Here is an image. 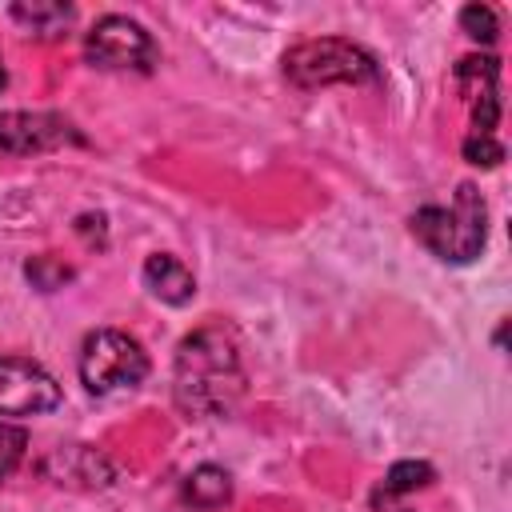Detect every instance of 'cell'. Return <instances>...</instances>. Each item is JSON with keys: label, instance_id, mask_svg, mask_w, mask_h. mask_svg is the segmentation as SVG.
<instances>
[{"label": "cell", "instance_id": "6da1fadb", "mask_svg": "<svg viewBox=\"0 0 512 512\" xmlns=\"http://www.w3.org/2000/svg\"><path fill=\"white\" fill-rule=\"evenodd\" d=\"M172 396L188 416H224L244 396V364L224 328H200L180 340Z\"/></svg>", "mask_w": 512, "mask_h": 512}, {"label": "cell", "instance_id": "7a4b0ae2", "mask_svg": "<svg viewBox=\"0 0 512 512\" xmlns=\"http://www.w3.org/2000/svg\"><path fill=\"white\" fill-rule=\"evenodd\" d=\"M412 232L440 260H452V264L476 260L480 248H484V236H488V212H484L480 192L472 184H460L448 208L444 204H424L412 216Z\"/></svg>", "mask_w": 512, "mask_h": 512}, {"label": "cell", "instance_id": "3957f363", "mask_svg": "<svg viewBox=\"0 0 512 512\" xmlns=\"http://www.w3.org/2000/svg\"><path fill=\"white\" fill-rule=\"evenodd\" d=\"M284 76L296 88H324V84H372L380 76L376 60L340 36L304 40L284 56Z\"/></svg>", "mask_w": 512, "mask_h": 512}, {"label": "cell", "instance_id": "277c9868", "mask_svg": "<svg viewBox=\"0 0 512 512\" xmlns=\"http://www.w3.org/2000/svg\"><path fill=\"white\" fill-rule=\"evenodd\" d=\"M148 376V356L140 340L116 328H100L80 348V380L92 396H108L120 388H136Z\"/></svg>", "mask_w": 512, "mask_h": 512}, {"label": "cell", "instance_id": "5b68a950", "mask_svg": "<svg viewBox=\"0 0 512 512\" xmlns=\"http://www.w3.org/2000/svg\"><path fill=\"white\" fill-rule=\"evenodd\" d=\"M84 56L96 64V68H136V72H148L152 60H156V44L152 36L128 20V16H100L88 36H84Z\"/></svg>", "mask_w": 512, "mask_h": 512}, {"label": "cell", "instance_id": "8992f818", "mask_svg": "<svg viewBox=\"0 0 512 512\" xmlns=\"http://www.w3.org/2000/svg\"><path fill=\"white\" fill-rule=\"evenodd\" d=\"M60 404V384L24 356H0V416H40Z\"/></svg>", "mask_w": 512, "mask_h": 512}, {"label": "cell", "instance_id": "52a82bcc", "mask_svg": "<svg viewBox=\"0 0 512 512\" xmlns=\"http://www.w3.org/2000/svg\"><path fill=\"white\" fill-rule=\"evenodd\" d=\"M60 144H80V132L60 112H0V156H32Z\"/></svg>", "mask_w": 512, "mask_h": 512}, {"label": "cell", "instance_id": "ba28073f", "mask_svg": "<svg viewBox=\"0 0 512 512\" xmlns=\"http://www.w3.org/2000/svg\"><path fill=\"white\" fill-rule=\"evenodd\" d=\"M496 80H500V60L496 56H464L456 64V84H460V92H464V100L472 108L476 136H492V128L500 120V96H496L500 88H496Z\"/></svg>", "mask_w": 512, "mask_h": 512}, {"label": "cell", "instance_id": "9c48e42d", "mask_svg": "<svg viewBox=\"0 0 512 512\" xmlns=\"http://www.w3.org/2000/svg\"><path fill=\"white\" fill-rule=\"evenodd\" d=\"M144 284H148V292L160 296L164 304H188V300L196 296L192 272H188L176 256H168V252H156V256L144 260Z\"/></svg>", "mask_w": 512, "mask_h": 512}, {"label": "cell", "instance_id": "30bf717a", "mask_svg": "<svg viewBox=\"0 0 512 512\" xmlns=\"http://www.w3.org/2000/svg\"><path fill=\"white\" fill-rule=\"evenodd\" d=\"M12 20L28 28V36L56 40L72 24V4L60 0H32V4H12Z\"/></svg>", "mask_w": 512, "mask_h": 512}, {"label": "cell", "instance_id": "8fae6325", "mask_svg": "<svg viewBox=\"0 0 512 512\" xmlns=\"http://www.w3.org/2000/svg\"><path fill=\"white\" fill-rule=\"evenodd\" d=\"M184 500H188L192 508H204V512L224 508V504L232 500V480H228V472L216 468V464L192 468V472L184 476Z\"/></svg>", "mask_w": 512, "mask_h": 512}, {"label": "cell", "instance_id": "7c38bea8", "mask_svg": "<svg viewBox=\"0 0 512 512\" xmlns=\"http://www.w3.org/2000/svg\"><path fill=\"white\" fill-rule=\"evenodd\" d=\"M432 464H424V460H400V464H392L388 468V476H384V492H376V500L380 496H400V492H416V488H424V484H432Z\"/></svg>", "mask_w": 512, "mask_h": 512}, {"label": "cell", "instance_id": "4fadbf2b", "mask_svg": "<svg viewBox=\"0 0 512 512\" xmlns=\"http://www.w3.org/2000/svg\"><path fill=\"white\" fill-rule=\"evenodd\" d=\"M24 276L32 280V288L56 292V288H64V284L72 280V268H68L64 260H56L52 252H44V256H32V260L24 264Z\"/></svg>", "mask_w": 512, "mask_h": 512}, {"label": "cell", "instance_id": "5bb4252c", "mask_svg": "<svg viewBox=\"0 0 512 512\" xmlns=\"http://www.w3.org/2000/svg\"><path fill=\"white\" fill-rule=\"evenodd\" d=\"M460 28H464L472 40H480V44H492V40H496V32H500L496 12H492L488 4H468V8L460 12Z\"/></svg>", "mask_w": 512, "mask_h": 512}, {"label": "cell", "instance_id": "9a60e30c", "mask_svg": "<svg viewBox=\"0 0 512 512\" xmlns=\"http://www.w3.org/2000/svg\"><path fill=\"white\" fill-rule=\"evenodd\" d=\"M24 448H28V432L16 428V424H0V480L12 476V468L24 456Z\"/></svg>", "mask_w": 512, "mask_h": 512}, {"label": "cell", "instance_id": "2e32d148", "mask_svg": "<svg viewBox=\"0 0 512 512\" xmlns=\"http://www.w3.org/2000/svg\"><path fill=\"white\" fill-rule=\"evenodd\" d=\"M464 160L476 164V168H496V164L504 160V148H500L492 136H476V132H472V136L464 140Z\"/></svg>", "mask_w": 512, "mask_h": 512}, {"label": "cell", "instance_id": "e0dca14e", "mask_svg": "<svg viewBox=\"0 0 512 512\" xmlns=\"http://www.w3.org/2000/svg\"><path fill=\"white\" fill-rule=\"evenodd\" d=\"M4 84H8V72H4V68H0V88H4Z\"/></svg>", "mask_w": 512, "mask_h": 512}, {"label": "cell", "instance_id": "ac0fdd59", "mask_svg": "<svg viewBox=\"0 0 512 512\" xmlns=\"http://www.w3.org/2000/svg\"><path fill=\"white\" fill-rule=\"evenodd\" d=\"M400 512H408V508H400Z\"/></svg>", "mask_w": 512, "mask_h": 512}]
</instances>
